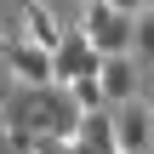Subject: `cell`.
I'll use <instances>...</instances> for the list:
<instances>
[{
  "label": "cell",
  "instance_id": "6da1fadb",
  "mask_svg": "<svg viewBox=\"0 0 154 154\" xmlns=\"http://www.w3.org/2000/svg\"><path fill=\"white\" fill-rule=\"evenodd\" d=\"M80 29H86V40H91L103 57L137 46V17L120 11V6H109V0H80Z\"/></svg>",
  "mask_w": 154,
  "mask_h": 154
},
{
  "label": "cell",
  "instance_id": "7a4b0ae2",
  "mask_svg": "<svg viewBox=\"0 0 154 154\" xmlns=\"http://www.w3.org/2000/svg\"><path fill=\"white\" fill-rule=\"evenodd\" d=\"M51 69H57V80L69 86V80H80V74H97V69H103V51L86 40V29H80V23H69L63 46L51 51Z\"/></svg>",
  "mask_w": 154,
  "mask_h": 154
},
{
  "label": "cell",
  "instance_id": "3957f363",
  "mask_svg": "<svg viewBox=\"0 0 154 154\" xmlns=\"http://www.w3.org/2000/svg\"><path fill=\"white\" fill-rule=\"evenodd\" d=\"M0 63H6V69H11V80H23V86H46V80H57L51 51H46V46H34V40H23V34H11V40H6Z\"/></svg>",
  "mask_w": 154,
  "mask_h": 154
},
{
  "label": "cell",
  "instance_id": "277c9868",
  "mask_svg": "<svg viewBox=\"0 0 154 154\" xmlns=\"http://www.w3.org/2000/svg\"><path fill=\"white\" fill-rule=\"evenodd\" d=\"M114 143H120V154H149L154 149V109L143 97L114 109Z\"/></svg>",
  "mask_w": 154,
  "mask_h": 154
},
{
  "label": "cell",
  "instance_id": "5b68a950",
  "mask_svg": "<svg viewBox=\"0 0 154 154\" xmlns=\"http://www.w3.org/2000/svg\"><path fill=\"white\" fill-rule=\"evenodd\" d=\"M97 80H103V97H109L114 109L131 103V97H143V63H137V51H114V57H103Z\"/></svg>",
  "mask_w": 154,
  "mask_h": 154
},
{
  "label": "cell",
  "instance_id": "8992f818",
  "mask_svg": "<svg viewBox=\"0 0 154 154\" xmlns=\"http://www.w3.org/2000/svg\"><path fill=\"white\" fill-rule=\"evenodd\" d=\"M63 34H69V23H63L46 0H29V6H23V40H34V46L57 51V46H63Z\"/></svg>",
  "mask_w": 154,
  "mask_h": 154
},
{
  "label": "cell",
  "instance_id": "52a82bcc",
  "mask_svg": "<svg viewBox=\"0 0 154 154\" xmlns=\"http://www.w3.org/2000/svg\"><path fill=\"white\" fill-rule=\"evenodd\" d=\"M80 143H97V149L120 154V143H114V103H103V109H86V114H80Z\"/></svg>",
  "mask_w": 154,
  "mask_h": 154
},
{
  "label": "cell",
  "instance_id": "ba28073f",
  "mask_svg": "<svg viewBox=\"0 0 154 154\" xmlns=\"http://www.w3.org/2000/svg\"><path fill=\"white\" fill-rule=\"evenodd\" d=\"M131 51H137V63H143V69H154V6L137 11V46H131Z\"/></svg>",
  "mask_w": 154,
  "mask_h": 154
},
{
  "label": "cell",
  "instance_id": "9c48e42d",
  "mask_svg": "<svg viewBox=\"0 0 154 154\" xmlns=\"http://www.w3.org/2000/svg\"><path fill=\"white\" fill-rule=\"evenodd\" d=\"M69 91H74V103H80V109H103V103H109L97 74H80V80H69Z\"/></svg>",
  "mask_w": 154,
  "mask_h": 154
},
{
  "label": "cell",
  "instance_id": "30bf717a",
  "mask_svg": "<svg viewBox=\"0 0 154 154\" xmlns=\"http://www.w3.org/2000/svg\"><path fill=\"white\" fill-rule=\"evenodd\" d=\"M109 6H120V11H131V17H137V11H143L149 0H109Z\"/></svg>",
  "mask_w": 154,
  "mask_h": 154
},
{
  "label": "cell",
  "instance_id": "8fae6325",
  "mask_svg": "<svg viewBox=\"0 0 154 154\" xmlns=\"http://www.w3.org/2000/svg\"><path fill=\"white\" fill-rule=\"evenodd\" d=\"M17 149V137H11V126H0V154H11Z\"/></svg>",
  "mask_w": 154,
  "mask_h": 154
},
{
  "label": "cell",
  "instance_id": "7c38bea8",
  "mask_svg": "<svg viewBox=\"0 0 154 154\" xmlns=\"http://www.w3.org/2000/svg\"><path fill=\"white\" fill-rule=\"evenodd\" d=\"M143 103H149V109H154V69H149V74H143Z\"/></svg>",
  "mask_w": 154,
  "mask_h": 154
},
{
  "label": "cell",
  "instance_id": "4fadbf2b",
  "mask_svg": "<svg viewBox=\"0 0 154 154\" xmlns=\"http://www.w3.org/2000/svg\"><path fill=\"white\" fill-rule=\"evenodd\" d=\"M74 154H109V149H97V143H80V137H74Z\"/></svg>",
  "mask_w": 154,
  "mask_h": 154
},
{
  "label": "cell",
  "instance_id": "5bb4252c",
  "mask_svg": "<svg viewBox=\"0 0 154 154\" xmlns=\"http://www.w3.org/2000/svg\"><path fill=\"white\" fill-rule=\"evenodd\" d=\"M0 51H6V34H0Z\"/></svg>",
  "mask_w": 154,
  "mask_h": 154
},
{
  "label": "cell",
  "instance_id": "9a60e30c",
  "mask_svg": "<svg viewBox=\"0 0 154 154\" xmlns=\"http://www.w3.org/2000/svg\"><path fill=\"white\" fill-rule=\"evenodd\" d=\"M149 6H154V0H149Z\"/></svg>",
  "mask_w": 154,
  "mask_h": 154
}]
</instances>
